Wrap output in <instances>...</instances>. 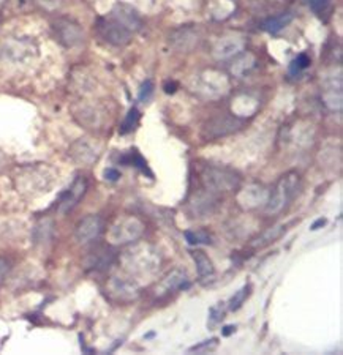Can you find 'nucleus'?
Returning a JSON list of instances; mask_svg holds the SVG:
<instances>
[{
  "label": "nucleus",
  "instance_id": "nucleus-1",
  "mask_svg": "<svg viewBox=\"0 0 343 355\" xmlns=\"http://www.w3.org/2000/svg\"><path fill=\"white\" fill-rule=\"evenodd\" d=\"M13 182L22 196L35 198L48 193L54 187L56 173L49 166L28 164L16 171Z\"/></svg>",
  "mask_w": 343,
  "mask_h": 355
},
{
  "label": "nucleus",
  "instance_id": "nucleus-2",
  "mask_svg": "<svg viewBox=\"0 0 343 355\" xmlns=\"http://www.w3.org/2000/svg\"><path fill=\"white\" fill-rule=\"evenodd\" d=\"M301 190V175L296 171H288L283 174L274 185L272 191L267 196V202L265 204V211L267 215H277L283 211L293 202L294 198Z\"/></svg>",
  "mask_w": 343,
  "mask_h": 355
},
{
  "label": "nucleus",
  "instance_id": "nucleus-3",
  "mask_svg": "<svg viewBox=\"0 0 343 355\" xmlns=\"http://www.w3.org/2000/svg\"><path fill=\"white\" fill-rule=\"evenodd\" d=\"M122 266L130 275H152L160 267L158 251L151 245H136L125 251L121 257Z\"/></svg>",
  "mask_w": 343,
  "mask_h": 355
},
{
  "label": "nucleus",
  "instance_id": "nucleus-4",
  "mask_svg": "<svg viewBox=\"0 0 343 355\" xmlns=\"http://www.w3.org/2000/svg\"><path fill=\"white\" fill-rule=\"evenodd\" d=\"M201 183L209 193H230L241 187V175L225 166H206L201 173Z\"/></svg>",
  "mask_w": 343,
  "mask_h": 355
},
{
  "label": "nucleus",
  "instance_id": "nucleus-5",
  "mask_svg": "<svg viewBox=\"0 0 343 355\" xmlns=\"http://www.w3.org/2000/svg\"><path fill=\"white\" fill-rule=\"evenodd\" d=\"M142 234H144V225L136 216H121L112 223L108 231V242L114 246H122L135 243Z\"/></svg>",
  "mask_w": 343,
  "mask_h": 355
},
{
  "label": "nucleus",
  "instance_id": "nucleus-6",
  "mask_svg": "<svg viewBox=\"0 0 343 355\" xmlns=\"http://www.w3.org/2000/svg\"><path fill=\"white\" fill-rule=\"evenodd\" d=\"M97 33H99L103 42H106L111 46H116V48L127 46L135 35L130 28L125 27L122 22H119L116 18H112L111 15L97 21Z\"/></svg>",
  "mask_w": 343,
  "mask_h": 355
},
{
  "label": "nucleus",
  "instance_id": "nucleus-7",
  "mask_svg": "<svg viewBox=\"0 0 343 355\" xmlns=\"http://www.w3.org/2000/svg\"><path fill=\"white\" fill-rule=\"evenodd\" d=\"M51 31H53L54 38L59 42L64 48H76L83 43L84 40V31L83 27L78 24L76 21L70 18H57L51 22Z\"/></svg>",
  "mask_w": 343,
  "mask_h": 355
},
{
  "label": "nucleus",
  "instance_id": "nucleus-8",
  "mask_svg": "<svg viewBox=\"0 0 343 355\" xmlns=\"http://www.w3.org/2000/svg\"><path fill=\"white\" fill-rule=\"evenodd\" d=\"M244 120L237 116H230V114H220L214 119H210L204 125L203 136L206 139H219V137L236 133L242 128Z\"/></svg>",
  "mask_w": 343,
  "mask_h": 355
},
{
  "label": "nucleus",
  "instance_id": "nucleus-9",
  "mask_svg": "<svg viewBox=\"0 0 343 355\" xmlns=\"http://www.w3.org/2000/svg\"><path fill=\"white\" fill-rule=\"evenodd\" d=\"M169 44L181 53H190L201 42V32L193 24L182 26L169 33Z\"/></svg>",
  "mask_w": 343,
  "mask_h": 355
},
{
  "label": "nucleus",
  "instance_id": "nucleus-10",
  "mask_svg": "<svg viewBox=\"0 0 343 355\" xmlns=\"http://www.w3.org/2000/svg\"><path fill=\"white\" fill-rule=\"evenodd\" d=\"M103 229H105V221L100 215H87L74 227V239L79 245L92 243L94 240L101 236Z\"/></svg>",
  "mask_w": 343,
  "mask_h": 355
},
{
  "label": "nucleus",
  "instance_id": "nucleus-11",
  "mask_svg": "<svg viewBox=\"0 0 343 355\" xmlns=\"http://www.w3.org/2000/svg\"><path fill=\"white\" fill-rule=\"evenodd\" d=\"M138 284L128 277H112L106 283V294L114 302H130L138 297Z\"/></svg>",
  "mask_w": 343,
  "mask_h": 355
},
{
  "label": "nucleus",
  "instance_id": "nucleus-12",
  "mask_svg": "<svg viewBox=\"0 0 343 355\" xmlns=\"http://www.w3.org/2000/svg\"><path fill=\"white\" fill-rule=\"evenodd\" d=\"M85 191H87V182L84 177L79 175L68 187V190L60 194L59 200H57V214L67 215L68 211H72L79 204V200L84 198Z\"/></svg>",
  "mask_w": 343,
  "mask_h": 355
},
{
  "label": "nucleus",
  "instance_id": "nucleus-13",
  "mask_svg": "<svg viewBox=\"0 0 343 355\" xmlns=\"http://www.w3.org/2000/svg\"><path fill=\"white\" fill-rule=\"evenodd\" d=\"M219 207V199L214 193H209L208 190H199L192 194L190 200H188V210L195 218H206L210 216Z\"/></svg>",
  "mask_w": 343,
  "mask_h": 355
},
{
  "label": "nucleus",
  "instance_id": "nucleus-14",
  "mask_svg": "<svg viewBox=\"0 0 343 355\" xmlns=\"http://www.w3.org/2000/svg\"><path fill=\"white\" fill-rule=\"evenodd\" d=\"M116 261V251L110 245H99L92 248L85 256L84 267L89 272H103L112 266Z\"/></svg>",
  "mask_w": 343,
  "mask_h": 355
},
{
  "label": "nucleus",
  "instance_id": "nucleus-15",
  "mask_svg": "<svg viewBox=\"0 0 343 355\" xmlns=\"http://www.w3.org/2000/svg\"><path fill=\"white\" fill-rule=\"evenodd\" d=\"M37 46L31 40L15 38L3 44L2 55L11 62H24L37 55Z\"/></svg>",
  "mask_w": 343,
  "mask_h": 355
},
{
  "label": "nucleus",
  "instance_id": "nucleus-16",
  "mask_svg": "<svg viewBox=\"0 0 343 355\" xmlns=\"http://www.w3.org/2000/svg\"><path fill=\"white\" fill-rule=\"evenodd\" d=\"M68 155L72 157L74 163L83 164V166H90L94 164L100 157V147L95 144L94 141H89L83 137V139L74 141L70 146V150H68Z\"/></svg>",
  "mask_w": 343,
  "mask_h": 355
},
{
  "label": "nucleus",
  "instance_id": "nucleus-17",
  "mask_svg": "<svg viewBox=\"0 0 343 355\" xmlns=\"http://www.w3.org/2000/svg\"><path fill=\"white\" fill-rule=\"evenodd\" d=\"M267 196H269V193H267L261 185H250L239 191L237 202L241 207L250 210L260 207L261 204H266Z\"/></svg>",
  "mask_w": 343,
  "mask_h": 355
},
{
  "label": "nucleus",
  "instance_id": "nucleus-18",
  "mask_svg": "<svg viewBox=\"0 0 343 355\" xmlns=\"http://www.w3.org/2000/svg\"><path fill=\"white\" fill-rule=\"evenodd\" d=\"M110 15L112 16V18H116L119 22H122V24L127 28H130L133 33H138L141 31V27H142L141 16L138 15V11L128 7V5L117 3L116 7L111 10Z\"/></svg>",
  "mask_w": 343,
  "mask_h": 355
},
{
  "label": "nucleus",
  "instance_id": "nucleus-19",
  "mask_svg": "<svg viewBox=\"0 0 343 355\" xmlns=\"http://www.w3.org/2000/svg\"><path fill=\"white\" fill-rule=\"evenodd\" d=\"M73 116L84 128H100L103 122V112L92 105H78L73 107Z\"/></svg>",
  "mask_w": 343,
  "mask_h": 355
},
{
  "label": "nucleus",
  "instance_id": "nucleus-20",
  "mask_svg": "<svg viewBox=\"0 0 343 355\" xmlns=\"http://www.w3.org/2000/svg\"><path fill=\"white\" fill-rule=\"evenodd\" d=\"M323 103L331 111L342 110V76H335L326 79L323 84Z\"/></svg>",
  "mask_w": 343,
  "mask_h": 355
},
{
  "label": "nucleus",
  "instance_id": "nucleus-21",
  "mask_svg": "<svg viewBox=\"0 0 343 355\" xmlns=\"http://www.w3.org/2000/svg\"><path fill=\"white\" fill-rule=\"evenodd\" d=\"M245 43L239 38H221L214 48V55L217 59H230L237 55L244 49Z\"/></svg>",
  "mask_w": 343,
  "mask_h": 355
},
{
  "label": "nucleus",
  "instance_id": "nucleus-22",
  "mask_svg": "<svg viewBox=\"0 0 343 355\" xmlns=\"http://www.w3.org/2000/svg\"><path fill=\"white\" fill-rule=\"evenodd\" d=\"M188 283V275L185 270L176 268V270L169 272L163 282L160 283V292H173L176 289H182Z\"/></svg>",
  "mask_w": 343,
  "mask_h": 355
},
{
  "label": "nucleus",
  "instance_id": "nucleus-23",
  "mask_svg": "<svg viewBox=\"0 0 343 355\" xmlns=\"http://www.w3.org/2000/svg\"><path fill=\"white\" fill-rule=\"evenodd\" d=\"M291 21H293V13L285 11V13L271 16L269 19H266L265 22H262V28H265L266 32L272 33V35H277V33L282 32Z\"/></svg>",
  "mask_w": 343,
  "mask_h": 355
},
{
  "label": "nucleus",
  "instance_id": "nucleus-24",
  "mask_svg": "<svg viewBox=\"0 0 343 355\" xmlns=\"http://www.w3.org/2000/svg\"><path fill=\"white\" fill-rule=\"evenodd\" d=\"M285 231H287V225H276V226H272L269 229H266V231L262 232L261 236L256 237L251 245H253L255 248H265V246L274 243V242H276V240H278L280 237H282Z\"/></svg>",
  "mask_w": 343,
  "mask_h": 355
},
{
  "label": "nucleus",
  "instance_id": "nucleus-25",
  "mask_svg": "<svg viewBox=\"0 0 343 355\" xmlns=\"http://www.w3.org/2000/svg\"><path fill=\"white\" fill-rule=\"evenodd\" d=\"M54 234V221L51 218H44L38 223L33 229V242L35 243H48L51 237H53Z\"/></svg>",
  "mask_w": 343,
  "mask_h": 355
},
{
  "label": "nucleus",
  "instance_id": "nucleus-26",
  "mask_svg": "<svg viewBox=\"0 0 343 355\" xmlns=\"http://www.w3.org/2000/svg\"><path fill=\"white\" fill-rule=\"evenodd\" d=\"M192 256H193V259H195V264H196V270H198L199 278L212 277V275L215 273V268H214L212 261H210L209 257L206 256V253L196 250V251H193Z\"/></svg>",
  "mask_w": 343,
  "mask_h": 355
},
{
  "label": "nucleus",
  "instance_id": "nucleus-27",
  "mask_svg": "<svg viewBox=\"0 0 343 355\" xmlns=\"http://www.w3.org/2000/svg\"><path fill=\"white\" fill-rule=\"evenodd\" d=\"M119 162L124 163V164H128V166H135V168L141 169L142 173H149L146 159L140 155L136 148H133V150H130L128 153H125V155H122ZM149 174H151V173H149Z\"/></svg>",
  "mask_w": 343,
  "mask_h": 355
},
{
  "label": "nucleus",
  "instance_id": "nucleus-28",
  "mask_svg": "<svg viewBox=\"0 0 343 355\" xmlns=\"http://www.w3.org/2000/svg\"><path fill=\"white\" fill-rule=\"evenodd\" d=\"M140 119H141L140 111L136 110V107H131L127 114V117L124 120V123L121 125V130H119L121 131V135H128L133 130H136V127L140 125Z\"/></svg>",
  "mask_w": 343,
  "mask_h": 355
},
{
  "label": "nucleus",
  "instance_id": "nucleus-29",
  "mask_svg": "<svg viewBox=\"0 0 343 355\" xmlns=\"http://www.w3.org/2000/svg\"><path fill=\"white\" fill-rule=\"evenodd\" d=\"M250 289H251L250 284L244 286L242 289H239V291L236 292V294H234V295L231 297L230 303H228V306H230L231 311H236V310H239V308H241V306L244 305V302L247 300V297L250 295Z\"/></svg>",
  "mask_w": 343,
  "mask_h": 355
},
{
  "label": "nucleus",
  "instance_id": "nucleus-30",
  "mask_svg": "<svg viewBox=\"0 0 343 355\" xmlns=\"http://www.w3.org/2000/svg\"><path fill=\"white\" fill-rule=\"evenodd\" d=\"M185 239L190 245H209L212 243L210 236L204 231H185Z\"/></svg>",
  "mask_w": 343,
  "mask_h": 355
},
{
  "label": "nucleus",
  "instance_id": "nucleus-31",
  "mask_svg": "<svg viewBox=\"0 0 343 355\" xmlns=\"http://www.w3.org/2000/svg\"><path fill=\"white\" fill-rule=\"evenodd\" d=\"M307 67H310V57L302 53L297 55L293 62H291L290 74H299L302 70H306Z\"/></svg>",
  "mask_w": 343,
  "mask_h": 355
},
{
  "label": "nucleus",
  "instance_id": "nucleus-32",
  "mask_svg": "<svg viewBox=\"0 0 343 355\" xmlns=\"http://www.w3.org/2000/svg\"><path fill=\"white\" fill-rule=\"evenodd\" d=\"M331 2H333V0H307V5L310 7L313 13L318 16H323L324 13H328Z\"/></svg>",
  "mask_w": 343,
  "mask_h": 355
},
{
  "label": "nucleus",
  "instance_id": "nucleus-33",
  "mask_svg": "<svg viewBox=\"0 0 343 355\" xmlns=\"http://www.w3.org/2000/svg\"><path fill=\"white\" fill-rule=\"evenodd\" d=\"M210 316H209V322H208V325L209 327H214V325H217L220 322V320L223 319V310H221V306H214V308H210Z\"/></svg>",
  "mask_w": 343,
  "mask_h": 355
},
{
  "label": "nucleus",
  "instance_id": "nucleus-34",
  "mask_svg": "<svg viewBox=\"0 0 343 355\" xmlns=\"http://www.w3.org/2000/svg\"><path fill=\"white\" fill-rule=\"evenodd\" d=\"M217 345H219V341L215 340V338H212V340H208L201 343V345H196L190 347V352H201V351H210V349L217 347Z\"/></svg>",
  "mask_w": 343,
  "mask_h": 355
},
{
  "label": "nucleus",
  "instance_id": "nucleus-35",
  "mask_svg": "<svg viewBox=\"0 0 343 355\" xmlns=\"http://www.w3.org/2000/svg\"><path fill=\"white\" fill-rule=\"evenodd\" d=\"M10 270H11L10 261L7 259V257H0V284L7 279Z\"/></svg>",
  "mask_w": 343,
  "mask_h": 355
},
{
  "label": "nucleus",
  "instance_id": "nucleus-36",
  "mask_svg": "<svg viewBox=\"0 0 343 355\" xmlns=\"http://www.w3.org/2000/svg\"><path fill=\"white\" fill-rule=\"evenodd\" d=\"M152 92H153V84H152V81H146L144 84L141 85L140 100H141V101H147L149 96L152 95Z\"/></svg>",
  "mask_w": 343,
  "mask_h": 355
},
{
  "label": "nucleus",
  "instance_id": "nucleus-37",
  "mask_svg": "<svg viewBox=\"0 0 343 355\" xmlns=\"http://www.w3.org/2000/svg\"><path fill=\"white\" fill-rule=\"evenodd\" d=\"M119 177H121V173H119L117 169H114V168H108V169L105 171V179H106V180L116 182V180H119Z\"/></svg>",
  "mask_w": 343,
  "mask_h": 355
},
{
  "label": "nucleus",
  "instance_id": "nucleus-38",
  "mask_svg": "<svg viewBox=\"0 0 343 355\" xmlns=\"http://www.w3.org/2000/svg\"><path fill=\"white\" fill-rule=\"evenodd\" d=\"M176 83H168V84H165V92H167V94H174L176 92Z\"/></svg>",
  "mask_w": 343,
  "mask_h": 355
},
{
  "label": "nucleus",
  "instance_id": "nucleus-39",
  "mask_svg": "<svg viewBox=\"0 0 343 355\" xmlns=\"http://www.w3.org/2000/svg\"><path fill=\"white\" fill-rule=\"evenodd\" d=\"M324 225H326V220H324V218H319V220H317L315 223H313L312 231H317V229H319V227L324 226Z\"/></svg>",
  "mask_w": 343,
  "mask_h": 355
},
{
  "label": "nucleus",
  "instance_id": "nucleus-40",
  "mask_svg": "<svg viewBox=\"0 0 343 355\" xmlns=\"http://www.w3.org/2000/svg\"><path fill=\"white\" fill-rule=\"evenodd\" d=\"M234 330H236V327H233V325H228V327L223 329V335H225V336H230Z\"/></svg>",
  "mask_w": 343,
  "mask_h": 355
},
{
  "label": "nucleus",
  "instance_id": "nucleus-41",
  "mask_svg": "<svg viewBox=\"0 0 343 355\" xmlns=\"http://www.w3.org/2000/svg\"><path fill=\"white\" fill-rule=\"evenodd\" d=\"M3 2V0H0V3H2Z\"/></svg>",
  "mask_w": 343,
  "mask_h": 355
}]
</instances>
